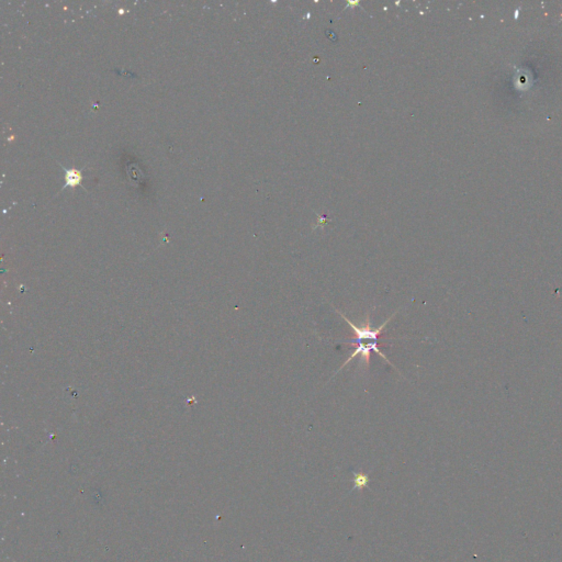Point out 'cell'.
Segmentation results:
<instances>
[{
    "label": "cell",
    "instance_id": "obj_2",
    "mask_svg": "<svg viewBox=\"0 0 562 562\" xmlns=\"http://www.w3.org/2000/svg\"><path fill=\"white\" fill-rule=\"evenodd\" d=\"M63 170H65L66 172V176H65V179H66V185L64 186L65 187H75V186H77L78 184H80V181H82V171L77 170H74V168H71V170H66L62 166Z\"/></svg>",
    "mask_w": 562,
    "mask_h": 562
},
{
    "label": "cell",
    "instance_id": "obj_3",
    "mask_svg": "<svg viewBox=\"0 0 562 562\" xmlns=\"http://www.w3.org/2000/svg\"><path fill=\"white\" fill-rule=\"evenodd\" d=\"M369 483V477L362 472H358L354 475V487L355 488H366Z\"/></svg>",
    "mask_w": 562,
    "mask_h": 562
},
{
    "label": "cell",
    "instance_id": "obj_1",
    "mask_svg": "<svg viewBox=\"0 0 562 562\" xmlns=\"http://www.w3.org/2000/svg\"><path fill=\"white\" fill-rule=\"evenodd\" d=\"M337 313H339L343 320L345 321L346 323H347L350 328H352V331L354 333V337L353 339H350L349 341H346L345 344H348V345H352L355 347V350L353 352V354L350 355V356L346 359V361L344 362V365H341V368L337 371V374L340 373V371L348 365V363L353 360V359L356 358L357 356L360 355L361 357V361H363L366 363V367L368 368L369 365H370V357H371V350H374L375 353H377L380 357H381L383 360H386L389 365H391L392 367H394L391 363V361L389 360L387 358L386 355L383 353H381V350L379 349L378 347V337L380 334H381L384 328L388 325V323L390 322V321L393 319V316L396 314V312L393 315H391L390 318H389L386 322L382 323L380 325L379 327L377 328H373L371 327V321H370V314L367 313L366 315V320H365V323H363L361 326H357L356 324H354L352 321H350L347 316H345L341 312H340L337 310Z\"/></svg>",
    "mask_w": 562,
    "mask_h": 562
}]
</instances>
